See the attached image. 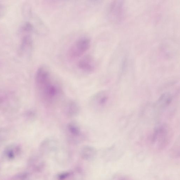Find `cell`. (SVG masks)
<instances>
[{
    "label": "cell",
    "instance_id": "cell-1",
    "mask_svg": "<svg viewBox=\"0 0 180 180\" xmlns=\"http://www.w3.org/2000/svg\"><path fill=\"white\" fill-rule=\"evenodd\" d=\"M54 80L46 67L41 66L37 70L35 76L36 86L41 99L46 105L53 104L61 95L60 86Z\"/></svg>",
    "mask_w": 180,
    "mask_h": 180
},
{
    "label": "cell",
    "instance_id": "cell-2",
    "mask_svg": "<svg viewBox=\"0 0 180 180\" xmlns=\"http://www.w3.org/2000/svg\"><path fill=\"white\" fill-rule=\"evenodd\" d=\"M171 134L168 126L159 124L155 127L150 140L152 149L161 151L168 146L171 140Z\"/></svg>",
    "mask_w": 180,
    "mask_h": 180
},
{
    "label": "cell",
    "instance_id": "cell-3",
    "mask_svg": "<svg viewBox=\"0 0 180 180\" xmlns=\"http://www.w3.org/2000/svg\"><path fill=\"white\" fill-rule=\"evenodd\" d=\"M91 41L87 37H81L76 40L69 48L67 57L70 61H74L82 58L90 49Z\"/></svg>",
    "mask_w": 180,
    "mask_h": 180
},
{
    "label": "cell",
    "instance_id": "cell-4",
    "mask_svg": "<svg viewBox=\"0 0 180 180\" xmlns=\"http://www.w3.org/2000/svg\"><path fill=\"white\" fill-rule=\"evenodd\" d=\"M33 31V27L28 23H26L22 27V37L19 50V54L22 55L28 54L32 50L33 40L31 34Z\"/></svg>",
    "mask_w": 180,
    "mask_h": 180
},
{
    "label": "cell",
    "instance_id": "cell-5",
    "mask_svg": "<svg viewBox=\"0 0 180 180\" xmlns=\"http://www.w3.org/2000/svg\"><path fill=\"white\" fill-rule=\"evenodd\" d=\"M124 8L121 1L113 2L110 6L109 15L111 20L114 23H119L124 17Z\"/></svg>",
    "mask_w": 180,
    "mask_h": 180
},
{
    "label": "cell",
    "instance_id": "cell-6",
    "mask_svg": "<svg viewBox=\"0 0 180 180\" xmlns=\"http://www.w3.org/2000/svg\"><path fill=\"white\" fill-rule=\"evenodd\" d=\"M110 100L109 93L106 91H102L93 96L91 98L90 103L93 107L101 110L106 106Z\"/></svg>",
    "mask_w": 180,
    "mask_h": 180
},
{
    "label": "cell",
    "instance_id": "cell-7",
    "mask_svg": "<svg viewBox=\"0 0 180 180\" xmlns=\"http://www.w3.org/2000/svg\"><path fill=\"white\" fill-rule=\"evenodd\" d=\"M78 67L80 70L85 73H91L95 70L94 60L91 56H83L78 63Z\"/></svg>",
    "mask_w": 180,
    "mask_h": 180
},
{
    "label": "cell",
    "instance_id": "cell-8",
    "mask_svg": "<svg viewBox=\"0 0 180 180\" xmlns=\"http://www.w3.org/2000/svg\"><path fill=\"white\" fill-rule=\"evenodd\" d=\"M173 101V96L170 93H164L158 101L157 106L161 109H166L170 105Z\"/></svg>",
    "mask_w": 180,
    "mask_h": 180
},
{
    "label": "cell",
    "instance_id": "cell-9",
    "mask_svg": "<svg viewBox=\"0 0 180 180\" xmlns=\"http://www.w3.org/2000/svg\"><path fill=\"white\" fill-rule=\"evenodd\" d=\"M65 112L68 117H72L77 115L80 112L79 106L74 101H70L66 105Z\"/></svg>",
    "mask_w": 180,
    "mask_h": 180
},
{
    "label": "cell",
    "instance_id": "cell-10",
    "mask_svg": "<svg viewBox=\"0 0 180 180\" xmlns=\"http://www.w3.org/2000/svg\"><path fill=\"white\" fill-rule=\"evenodd\" d=\"M69 136L73 138H77L82 136V132L78 126L74 122L69 123L66 127Z\"/></svg>",
    "mask_w": 180,
    "mask_h": 180
},
{
    "label": "cell",
    "instance_id": "cell-11",
    "mask_svg": "<svg viewBox=\"0 0 180 180\" xmlns=\"http://www.w3.org/2000/svg\"><path fill=\"white\" fill-rule=\"evenodd\" d=\"M96 154V150L90 146H85L81 151V155L83 159L90 160L94 158Z\"/></svg>",
    "mask_w": 180,
    "mask_h": 180
},
{
    "label": "cell",
    "instance_id": "cell-12",
    "mask_svg": "<svg viewBox=\"0 0 180 180\" xmlns=\"http://www.w3.org/2000/svg\"><path fill=\"white\" fill-rule=\"evenodd\" d=\"M16 146H11L7 147L5 150L4 154L6 157L9 160H13L15 157L14 150Z\"/></svg>",
    "mask_w": 180,
    "mask_h": 180
},
{
    "label": "cell",
    "instance_id": "cell-13",
    "mask_svg": "<svg viewBox=\"0 0 180 180\" xmlns=\"http://www.w3.org/2000/svg\"><path fill=\"white\" fill-rule=\"evenodd\" d=\"M8 97L6 93L0 88V108L6 104Z\"/></svg>",
    "mask_w": 180,
    "mask_h": 180
},
{
    "label": "cell",
    "instance_id": "cell-14",
    "mask_svg": "<svg viewBox=\"0 0 180 180\" xmlns=\"http://www.w3.org/2000/svg\"><path fill=\"white\" fill-rule=\"evenodd\" d=\"M68 173H65L61 174L59 177V178H60V180L64 179L66 177L68 176Z\"/></svg>",
    "mask_w": 180,
    "mask_h": 180
},
{
    "label": "cell",
    "instance_id": "cell-15",
    "mask_svg": "<svg viewBox=\"0 0 180 180\" xmlns=\"http://www.w3.org/2000/svg\"></svg>",
    "mask_w": 180,
    "mask_h": 180
}]
</instances>
